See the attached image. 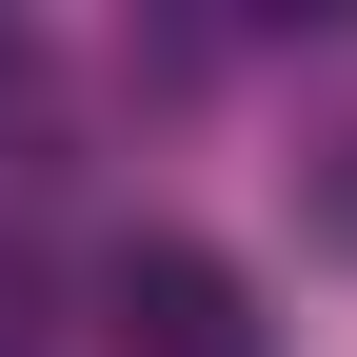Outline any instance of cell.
Listing matches in <instances>:
<instances>
[{"instance_id": "6da1fadb", "label": "cell", "mask_w": 357, "mask_h": 357, "mask_svg": "<svg viewBox=\"0 0 357 357\" xmlns=\"http://www.w3.org/2000/svg\"><path fill=\"white\" fill-rule=\"evenodd\" d=\"M100 337L119 357H258V298L218 238H119L100 258Z\"/></svg>"}, {"instance_id": "7a4b0ae2", "label": "cell", "mask_w": 357, "mask_h": 357, "mask_svg": "<svg viewBox=\"0 0 357 357\" xmlns=\"http://www.w3.org/2000/svg\"><path fill=\"white\" fill-rule=\"evenodd\" d=\"M318 218H337V238H357V139H318Z\"/></svg>"}, {"instance_id": "3957f363", "label": "cell", "mask_w": 357, "mask_h": 357, "mask_svg": "<svg viewBox=\"0 0 357 357\" xmlns=\"http://www.w3.org/2000/svg\"><path fill=\"white\" fill-rule=\"evenodd\" d=\"M0 79H20V40H0Z\"/></svg>"}]
</instances>
